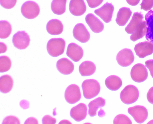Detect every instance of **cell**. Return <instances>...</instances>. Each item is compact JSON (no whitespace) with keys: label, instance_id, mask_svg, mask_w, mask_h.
<instances>
[{"label":"cell","instance_id":"cell-1","mask_svg":"<svg viewBox=\"0 0 153 124\" xmlns=\"http://www.w3.org/2000/svg\"><path fill=\"white\" fill-rule=\"evenodd\" d=\"M82 87L84 97L91 99L99 94L101 87L97 81L94 79H86L83 82Z\"/></svg>","mask_w":153,"mask_h":124},{"label":"cell","instance_id":"cell-2","mask_svg":"<svg viewBox=\"0 0 153 124\" xmlns=\"http://www.w3.org/2000/svg\"><path fill=\"white\" fill-rule=\"evenodd\" d=\"M65 42L62 38L51 39L48 42L47 50L49 55L53 57H57L64 53Z\"/></svg>","mask_w":153,"mask_h":124},{"label":"cell","instance_id":"cell-3","mask_svg":"<svg viewBox=\"0 0 153 124\" xmlns=\"http://www.w3.org/2000/svg\"><path fill=\"white\" fill-rule=\"evenodd\" d=\"M139 97V91L136 86L128 85L123 89L120 98L123 103L127 105L132 104L137 101Z\"/></svg>","mask_w":153,"mask_h":124},{"label":"cell","instance_id":"cell-4","mask_svg":"<svg viewBox=\"0 0 153 124\" xmlns=\"http://www.w3.org/2000/svg\"><path fill=\"white\" fill-rule=\"evenodd\" d=\"M21 12L25 18L29 19H33L39 14L40 7L34 1H27L22 6Z\"/></svg>","mask_w":153,"mask_h":124},{"label":"cell","instance_id":"cell-5","mask_svg":"<svg viewBox=\"0 0 153 124\" xmlns=\"http://www.w3.org/2000/svg\"><path fill=\"white\" fill-rule=\"evenodd\" d=\"M131 76L132 79L136 82L140 83L144 82L148 77L147 69L143 64H136L131 70Z\"/></svg>","mask_w":153,"mask_h":124},{"label":"cell","instance_id":"cell-6","mask_svg":"<svg viewBox=\"0 0 153 124\" xmlns=\"http://www.w3.org/2000/svg\"><path fill=\"white\" fill-rule=\"evenodd\" d=\"M30 39L26 32L19 31L13 35V42L14 47L19 50H25L29 45Z\"/></svg>","mask_w":153,"mask_h":124},{"label":"cell","instance_id":"cell-7","mask_svg":"<svg viewBox=\"0 0 153 124\" xmlns=\"http://www.w3.org/2000/svg\"><path fill=\"white\" fill-rule=\"evenodd\" d=\"M81 93L79 86L75 84L69 85L66 89L65 97L68 103L74 104L80 100Z\"/></svg>","mask_w":153,"mask_h":124},{"label":"cell","instance_id":"cell-8","mask_svg":"<svg viewBox=\"0 0 153 124\" xmlns=\"http://www.w3.org/2000/svg\"><path fill=\"white\" fill-rule=\"evenodd\" d=\"M128 112L135 121L139 123H143L147 120L148 115L147 108L142 106L131 107L128 108Z\"/></svg>","mask_w":153,"mask_h":124},{"label":"cell","instance_id":"cell-9","mask_svg":"<svg viewBox=\"0 0 153 124\" xmlns=\"http://www.w3.org/2000/svg\"><path fill=\"white\" fill-rule=\"evenodd\" d=\"M134 60L133 52L130 49H124L120 51L117 55V62L122 67H128L133 63Z\"/></svg>","mask_w":153,"mask_h":124},{"label":"cell","instance_id":"cell-10","mask_svg":"<svg viewBox=\"0 0 153 124\" xmlns=\"http://www.w3.org/2000/svg\"><path fill=\"white\" fill-rule=\"evenodd\" d=\"M114 11V7L111 3H106L101 8L95 10L94 13L100 17L106 23L111 21Z\"/></svg>","mask_w":153,"mask_h":124},{"label":"cell","instance_id":"cell-11","mask_svg":"<svg viewBox=\"0 0 153 124\" xmlns=\"http://www.w3.org/2000/svg\"><path fill=\"white\" fill-rule=\"evenodd\" d=\"M73 35L76 40L82 43H85L89 40L90 35L86 27L82 23H79L75 26Z\"/></svg>","mask_w":153,"mask_h":124},{"label":"cell","instance_id":"cell-12","mask_svg":"<svg viewBox=\"0 0 153 124\" xmlns=\"http://www.w3.org/2000/svg\"><path fill=\"white\" fill-rule=\"evenodd\" d=\"M137 55L140 58H144L153 53V43L150 42H140L134 48Z\"/></svg>","mask_w":153,"mask_h":124},{"label":"cell","instance_id":"cell-13","mask_svg":"<svg viewBox=\"0 0 153 124\" xmlns=\"http://www.w3.org/2000/svg\"><path fill=\"white\" fill-rule=\"evenodd\" d=\"M87 108L85 104L80 103L73 108L70 112L71 116L76 122H80L86 118Z\"/></svg>","mask_w":153,"mask_h":124},{"label":"cell","instance_id":"cell-14","mask_svg":"<svg viewBox=\"0 0 153 124\" xmlns=\"http://www.w3.org/2000/svg\"><path fill=\"white\" fill-rule=\"evenodd\" d=\"M67 55L73 61L77 62L82 58L84 52L79 46L74 43H71L68 46Z\"/></svg>","mask_w":153,"mask_h":124},{"label":"cell","instance_id":"cell-15","mask_svg":"<svg viewBox=\"0 0 153 124\" xmlns=\"http://www.w3.org/2000/svg\"><path fill=\"white\" fill-rule=\"evenodd\" d=\"M69 11L73 15L80 16L85 13L86 7L84 0H71Z\"/></svg>","mask_w":153,"mask_h":124},{"label":"cell","instance_id":"cell-16","mask_svg":"<svg viewBox=\"0 0 153 124\" xmlns=\"http://www.w3.org/2000/svg\"><path fill=\"white\" fill-rule=\"evenodd\" d=\"M86 22L92 31L96 33H99L103 31V23L97 18L92 13H89L86 17Z\"/></svg>","mask_w":153,"mask_h":124},{"label":"cell","instance_id":"cell-17","mask_svg":"<svg viewBox=\"0 0 153 124\" xmlns=\"http://www.w3.org/2000/svg\"><path fill=\"white\" fill-rule=\"evenodd\" d=\"M57 68L59 72L64 75L72 74L74 69V65L73 63L68 59L64 58L58 61Z\"/></svg>","mask_w":153,"mask_h":124},{"label":"cell","instance_id":"cell-18","mask_svg":"<svg viewBox=\"0 0 153 124\" xmlns=\"http://www.w3.org/2000/svg\"><path fill=\"white\" fill-rule=\"evenodd\" d=\"M48 33L51 35H59L62 33L64 26L60 21L54 19L50 20L48 23L46 27Z\"/></svg>","mask_w":153,"mask_h":124},{"label":"cell","instance_id":"cell-19","mask_svg":"<svg viewBox=\"0 0 153 124\" xmlns=\"http://www.w3.org/2000/svg\"><path fill=\"white\" fill-rule=\"evenodd\" d=\"M132 13L131 11L129 8L123 7L120 8L117 14L116 19L117 24L120 26H123L125 25L130 19Z\"/></svg>","mask_w":153,"mask_h":124},{"label":"cell","instance_id":"cell-20","mask_svg":"<svg viewBox=\"0 0 153 124\" xmlns=\"http://www.w3.org/2000/svg\"><path fill=\"white\" fill-rule=\"evenodd\" d=\"M143 15L141 13H134L131 20L127 25L125 30L127 33L132 34L142 22L143 19Z\"/></svg>","mask_w":153,"mask_h":124},{"label":"cell","instance_id":"cell-21","mask_svg":"<svg viewBox=\"0 0 153 124\" xmlns=\"http://www.w3.org/2000/svg\"><path fill=\"white\" fill-rule=\"evenodd\" d=\"M13 85V78L8 75L1 76L0 79V90L1 92L7 93L12 89Z\"/></svg>","mask_w":153,"mask_h":124},{"label":"cell","instance_id":"cell-22","mask_svg":"<svg viewBox=\"0 0 153 124\" xmlns=\"http://www.w3.org/2000/svg\"><path fill=\"white\" fill-rule=\"evenodd\" d=\"M79 70L82 76H90L95 73L96 70V66L93 62L85 61L80 65Z\"/></svg>","mask_w":153,"mask_h":124},{"label":"cell","instance_id":"cell-23","mask_svg":"<svg viewBox=\"0 0 153 124\" xmlns=\"http://www.w3.org/2000/svg\"><path fill=\"white\" fill-rule=\"evenodd\" d=\"M147 23L146 40L153 43V10H151L145 16Z\"/></svg>","mask_w":153,"mask_h":124},{"label":"cell","instance_id":"cell-24","mask_svg":"<svg viewBox=\"0 0 153 124\" xmlns=\"http://www.w3.org/2000/svg\"><path fill=\"white\" fill-rule=\"evenodd\" d=\"M107 88L112 91H116L121 87L122 81L118 76L112 75L109 76L105 80Z\"/></svg>","mask_w":153,"mask_h":124},{"label":"cell","instance_id":"cell-25","mask_svg":"<svg viewBox=\"0 0 153 124\" xmlns=\"http://www.w3.org/2000/svg\"><path fill=\"white\" fill-rule=\"evenodd\" d=\"M106 101L105 99L99 97L93 100L88 105L89 107V115L91 117H94L97 115V111L99 108L105 106Z\"/></svg>","mask_w":153,"mask_h":124},{"label":"cell","instance_id":"cell-26","mask_svg":"<svg viewBox=\"0 0 153 124\" xmlns=\"http://www.w3.org/2000/svg\"><path fill=\"white\" fill-rule=\"evenodd\" d=\"M67 0H53L51 3V9L54 14L61 15L66 11Z\"/></svg>","mask_w":153,"mask_h":124},{"label":"cell","instance_id":"cell-27","mask_svg":"<svg viewBox=\"0 0 153 124\" xmlns=\"http://www.w3.org/2000/svg\"><path fill=\"white\" fill-rule=\"evenodd\" d=\"M147 23L143 21L140 23L130 37L131 40L133 42L142 38L147 33Z\"/></svg>","mask_w":153,"mask_h":124},{"label":"cell","instance_id":"cell-28","mask_svg":"<svg viewBox=\"0 0 153 124\" xmlns=\"http://www.w3.org/2000/svg\"><path fill=\"white\" fill-rule=\"evenodd\" d=\"M0 27V37L2 39L7 38L12 30L11 25L7 21H1Z\"/></svg>","mask_w":153,"mask_h":124},{"label":"cell","instance_id":"cell-29","mask_svg":"<svg viewBox=\"0 0 153 124\" xmlns=\"http://www.w3.org/2000/svg\"><path fill=\"white\" fill-rule=\"evenodd\" d=\"M12 62L11 59L6 56H2L0 57V72H7L11 68Z\"/></svg>","mask_w":153,"mask_h":124},{"label":"cell","instance_id":"cell-30","mask_svg":"<svg viewBox=\"0 0 153 124\" xmlns=\"http://www.w3.org/2000/svg\"><path fill=\"white\" fill-rule=\"evenodd\" d=\"M114 124H131V121L128 117L124 114H120L115 117L114 119Z\"/></svg>","mask_w":153,"mask_h":124},{"label":"cell","instance_id":"cell-31","mask_svg":"<svg viewBox=\"0 0 153 124\" xmlns=\"http://www.w3.org/2000/svg\"><path fill=\"white\" fill-rule=\"evenodd\" d=\"M17 0H1V4L6 9H11L16 5Z\"/></svg>","mask_w":153,"mask_h":124},{"label":"cell","instance_id":"cell-32","mask_svg":"<svg viewBox=\"0 0 153 124\" xmlns=\"http://www.w3.org/2000/svg\"><path fill=\"white\" fill-rule=\"evenodd\" d=\"M3 124H20V122L19 119L14 116H9L6 117L2 122Z\"/></svg>","mask_w":153,"mask_h":124},{"label":"cell","instance_id":"cell-33","mask_svg":"<svg viewBox=\"0 0 153 124\" xmlns=\"http://www.w3.org/2000/svg\"><path fill=\"white\" fill-rule=\"evenodd\" d=\"M140 6L141 9L149 11L153 7V0H143Z\"/></svg>","mask_w":153,"mask_h":124},{"label":"cell","instance_id":"cell-34","mask_svg":"<svg viewBox=\"0 0 153 124\" xmlns=\"http://www.w3.org/2000/svg\"><path fill=\"white\" fill-rule=\"evenodd\" d=\"M56 122V119L49 115H45L42 120V123L43 124H54Z\"/></svg>","mask_w":153,"mask_h":124},{"label":"cell","instance_id":"cell-35","mask_svg":"<svg viewBox=\"0 0 153 124\" xmlns=\"http://www.w3.org/2000/svg\"><path fill=\"white\" fill-rule=\"evenodd\" d=\"M103 1V0H86L89 7L91 8L97 7L101 5Z\"/></svg>","mask_w":153,"mask_h":124},{"label":"cell","instance_id":"cell-36","mask_svg":"<svg viewBox=\"0 0 153 124\" xmlns=\"http://www.w3.org/2000/svg\"><path fill=\"white\" fill-rule=\"evenodd\" d=\"M145 64L146 67L150 71L151 75L153 78V60L146 61Z\"/></svg>","mask_w":153,"mask_h":124},{"label":"cell","instance_id":"cell-37","mask_svg":"<svg viewBox=\"0 0 153 124\" xmlns=\"http://www.w3.org/2000/svg\"><path fill=\"white\" fill-rule=\"evenodd\" d=\"M147 98L149 102L153 104V87L149 90L147 94Z\"/></svg>","mask_w":153,"mask_h":124},{"label":"cell","instance_id":"cell-38","mask_svg":"<svg viewBox=\"0 0 153 124\" xmlns=\"http://www.w3.org/2000/svg\"><path fill=\"white\" fill-rule=\"evenodd\" d=\"M25 124H38V121L35 118L33 117H30V118H29L27 119L25 122Z\"/></svg>","mask_w":153,"mask_h":124},{"label":"cell","instance_id":"cell-39","mask_svg":"<svg viewBox=\"0 0 153 124\" xmlns=\"http://www.w3.org/2000/svg\"><path fill=\"white\" fill-rule=\"evenodd\" d=\"M140 0H126L128 4L132 6H135L140 1Z\"/></svg>","mask_w":153,"mask_h":124},{"label":"cell","instance_id":"cell-40","mask_svg":"<svg viewBox=\"0 0 153 124\" xmlns=\"http://www.w3.org/2000/svg\"><path fill=\"white\" fill-rule=\"evenodd\" d=\"M7 46L3 42H1V53H4L7 50Z\"/></svg>","mask_w":153,"mask_h":124},{"label":"cell","instance_id":"cell-41","mask_svg":"<svg viewBox=\"0 0 153 124\" xmlns=\"http://www.w3.org/2000/svg\"><path fill=\"white\" fill-rule=\"evenodd\" d=\"M148 124H153V120L149 122V123H148Z\"/></svg>","mask_w":153,"mask_h":124}]
</instances>
